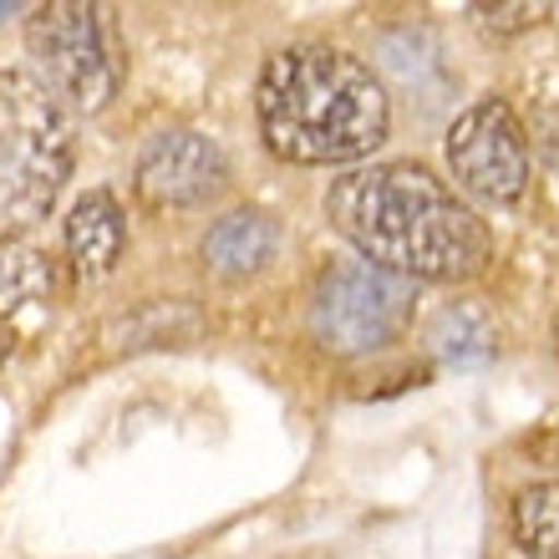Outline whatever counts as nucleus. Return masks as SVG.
Returning <instances> with one entry per match:
<instances>
[{
    "instance_id": "obj_1",
    "label": "nucleus",
    "mask_w": 559,
    "mask_h": 559,
    "mask_svg": "<svg viewBox=\"0 0 559 559\" xmlns=\"http://www.w3.org/2000/svg\"><path fill=\"white\" fill-rule=\"evenodd\" d=\"M325 219L361 260L402 280H468L488 265V229L417 163L352 168L325 189Z\"/></svg>"
},
{
    "instance_id": "obj_2",
    "label": "nucleus",
    "mask_w": 559,
    "mask_h": 559,
    "mask_svg": "<svg viewBox=\"0 0 559 559\" xmlns=\"http://www.w3.org/2000/svg\"><path fill=\"white\" fill-rule=\"evenodd\" d=\"M254 112L270 153L300 168L367 158L386 143L392 122L382 76L361 57L321 41L285 46L265 61Z\"/></svg>"
},
{
    "instance_id": "obj_15",
    "label": "nucleus",
    "mask_w": 559,
    "mask_h": 559,
    "mask_svg": "<svg viewBox=\"0 0 559 559\" xmlns=\"http://www.w3.org/2000/svg\"><path fill=\"white\" fill-rule=\"evenodd\" d=\"M5 356H11V331L0 325V367H5Z\"/></svg>"
},
{
    "instance_id": "obj_6",
    "label": "nucleus",
    "mask_w": 559,
    "mask_h": 559,
    "mask_svg": "<svg viewBox=\"0 0 559 559\" xmlns=\"http://www.w3.org/2000/svg\"><path fill=\"white\" fill-rule=\"evenodd\" d=\"M448 168L488 204H519L530 189V138L519 128L514 107L499 97L473 103L448 133Z\"/></svg>"
},
{
    "instance_id": "obj_10",
    "label": "nucleus",
    "mask_w": 559,
    "mask_h": 559,
    "mask_svg": "<svg viewBox=\"0 0 559 559\" xmlns=\"http://www.w3.org/2000/svg\"><path fill=\"white\" fill-rule=\"evenodd\" d=\"M51 285H57L51 254L26 245V239H0V321L51 300Z\"/></svg>"
},
{
    "instance_id": "obj_14",
    "label": "nucleus",
    "mask_w": 559,
    "mask_h": 559,
    "mask_svg": "<svg viewBox=\"0 0 559 559\" xmlns=\"http://www.w3.org/2000/svg\"><path fill=\"white\" fill-rule=\"evenodd\" d=\"M545 158L555 163V174H559V118H549V128H545Z\"/></svg>"
},
{
    "instance_id": "obj_3",
    "label": "nucleus",
    "mask_w": 559,
    "mask_h": 559,
    "mask_svg": "<svg viewBox=\"0 0 559 559\" xmlns=\"http://www.w3.org/2000/svg\"><path fill=\"white\" fill-rule=\"evenodd\" d=\"M72 178V118L26 72H0V239L41 224Z\"/></svg>"
},
{
    "instance_id": "obj_5",
    "label": "nucleus",
    "mask_w": 559,
    "mask_h": 559,
    "mask_svg": "<svg viewBox=\"0 0 559 559\" xmlns=\"http://www.w3.org/2000/svg\"><path fill=\"white\" fill-rule=\"evenodd\" d=\"M26 46L36 67H41V87L57 97L61 107L76 112H103L118 92V67L107 51V31L97 5H76V0H57L26 21Z\"/></svg>"
},
{
    "instance_id": "obj_9",
    "label": "nucleus",
    "mask_w": 559,
    "mask_h": 559,
    "mask_svg": "<svg viewBox=\"0 0 559 559\" xmlns=\"http://www.w3.org/2000/svg\"><path fill=\"white\" fill-rule=\"evenodd\" d=\"M275 245H280L275 219L254 214V209H239V214H224L204 235V260L219 275H254V270H265L275 260Z\"/></svg>"
},
{
    "instance_id": "obj_4",
    "label": "nucleus",
    "mask_w": 559,
    "mask_h": 559,
    "mask_svg": "<svg viewBox=\"0 0 559 559\" xmlns=\"http://www.w3.org/2000/svg\"><path fill=\"white\" fill-rule=\"evenodd\" d=\"M413 321V280L371 265V260H341L321 275L310 295V331L325 352L367 356L397 341Z\"/></svg>"
},
{
    "instance_id": "obj_12",
    "label": "nucleus",
    "mask_w": 559,
    "mask_h": 559,
    "mask_svg": "<svg viewBox=\"0 0 559 559\" xmlns=\"http://www.w3.org/2000/svg\"><path fill=\"white\" fill-rule=\"evenodd\" d=\"M514 534L530 559H559V484H530L514 499Z\"/></svg>"
},
{
    "instance_id": "obj_8",
    "label": "nucleus",
    "mask_w": 559,
    "mask_h": 559,
    "mask_svg": "<svg viewBox=\"0 0 559 559\" xmlns=\"http://www.w3.org/2000/svg\"><path fill=\"white\" fill-rule=\"evenodd\" d=\"M122 245H128V224H122V209L107 189L82 193L67 214V265L76 280H107L122 260Z\"/></svg>"
},
{
    "instance_id": "obj_13",
    "label": "nucleus",
    "mask_w": 559,
    "mask_h": 559,
    "mask_svg": "<svg viewBox=\"0 0 559 559\" xmlns=\"http://www.w3.org/2000/svg\"><path fill=\"white\" fill-rule=\"evenodd\" d=\"M473 21L488 31V36H514V31H530L545 21V5H530V0H503V5H473Z\"/></svg>"
},
{
    "instance_id": "obj_16",
    "label": "nucleus",
    "mask_w": 559,
    "mask_h": 559,
    "mask_svg": "<svg viewBox=\"0 0 559 559\" xmlns=\"http://www.w3.org/2000/svg\"><path fill=\"white\" fill-rule=\"evenodd\" d=\"M555 341H559V316H555Z\"/></svg>"
},
{
    "instance_id": "obj_7",
    "label": "nucleus",
    "mask_w": 559,
    "mask_h": 559,
    "mask_svg": "<svg viewBox=\"0 0 559 559\" xmlns=\"http://www.w3.org/2000/svg\"><path fill=\"white\" fill-rule=\"evenodd\" d=\"M133 189L147 209H193L224 189V153L214 138L174 128L143 147Z\"/></svg>"
},
{
    "instance_id": "obj_11",
    "label": "nucleus",
    "mask_w": 559,
    "mask_h": 559,
    "mask_svg": "<svg viewBox=\"0 0 559 559\" xmlns=\"http://www.w3.org/2000/svg\"><path fill=\"white\" fill-rule=\"evenodd\" d=\"M427 341H432V352H438L442 361H453V367H473V361H488V356H493V325H488L484 310H473V306L438 310Z\"/></svg>"
}]
</instances>
